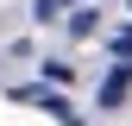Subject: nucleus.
<instances>
[{
  "instance_id": "nucleus-1",
  "label": "nucleus",
  "mask_w": 132,
  "mask_h": 126,
  "mask_svg": "<svg viewBox=\"0 0 132 126\" xmlns=\"http://www.w3.org/2000/svg\"><path fill=\"white\" fill-rule=\"evenodd\" d=\"M126 88H132V57H126L120 69H113L107 82H101V107H120V101H126Z\"/></svg>"
},
{
  "instance_id": "nucleus-2",
  "label": "nucleus",
  "mask_w": 132,
  "mask_h": 126,
  "mask_svg": "<svg viewBox=\"0 0 132 126\" xmlns=\"http://www.w3.org/2000/svg\"><path fill=\"white\" fill-rule=\"evenodd\" d=\"M94 32H101V6L76 0V13H69V38H94Z\"/></svg>"
},
{
  "instance_id": "nucleus-3",
  "label": "nucleus",
  "mask_w": 132,
  "mask_h": 126,
  "mask_svg": "<svg viewBox=\"0 0 132 126\" xmlns=\"http://www.w3.org/2000/svg\"><path fill=\"white\" fill-rule=\"evenodd\" d=\"M31 19H38V25H57V19H63V0H38V6H31Z\"/></svg>"
},
{
  "instance_id": "nucleus-4",
  "label": "nucleus",
  "mask_w": 132,
  "mask_h": 126,
  "mask_svg": "<svg viewBox=\"0 0 132 126\" xmlns=\"http://www.w3.org/2000/svg\"><path fill=\"white\" fill-rule=\"evenodd\" d=\"M38 69H44V76H51V82H69V76H76V69H69V63H63V57H44V63H38Z\"/></svg>"
}]
</instances>
